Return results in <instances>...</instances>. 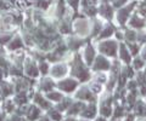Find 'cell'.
I'll list each match as a JSON object with an SVG mask.
<instances>
[{"instance_id":"1","label":"cell","mask_w":146,"mask_h":121,"mask_svg":"<svg viewBox=\"0 0 146 121\" xmlns=\"http://www.w3.org/2000/svg\"><path fill=\"white\" fill-rule=\"evenodd\" d=\"M134 9V4H130V5H128L127 7H123L119 10L118 12V21H119V23H124V22L128 20V16L130 15V12L133 11Z\"/></svg>"},{"instance_id":"2","label":"cell","mask_w":146,"mask_h":121,"mask_svg":"<svg viewBox=\"0 0 146 121\" xmlns=\"http://www.w3.org/2000/svg\"><path fill=\"white\" fill-rule=\"evenodd\" d=\"M130 26L133 27V28L140 29V28H143V27L145 26V21L141 18V17H139L138 15H134L133 18L130 20Z\"/></svg>"},{"instance_id":"3","label":"cell","mask_w":146,"mask_h":121,"mask_svg":"<svg viewBox=\"0 0 146 121\" xmlns=\"http://www.w3.org/2000/svg\"><path fill=\"white\" fill-rule=\"evenodd\" d=\"M116 45L115 43H105L104 44V51L107 52L108 55H113L115 53V50H116Z\"/></svg>"},{"instance_id":"4","label":"cell","mask_w":146,"mask_h":121,"mask_svg":"<svg viewBox=\"0 0 146 121\" xmlns=\"http://www.w3.org/2000/svg\"><path fill=\"white\" fill-rule=\"evenodd\" d=\"M125 39H128L129 41H134V40L136 39V33L131 29H128L125 32Z\"/></svg>"},{"instance_id":"5","label":"cell","mask_w":146,"mask_h":121,"mask_svg":"<svg viewBox=\"0 0 146 121\" xmlns=\"http://www.w3.org/2000/svg\"><path fill=\"white\" fill-rule=\"evenodd\" d=\"M113 33V27H111V26H108V27H106V28L104 29V32H101V37H104V38H106V37H110Z\"/></svg>"},{"instance_id":"6","label":"cell","mask_w":146,"mask_h":121,"mask_svg":"<svg viewBox=\"0 0 146 121\" xmlns=\"http://www.w3.org/2000/svg\"><path fill=\"white\" fill-rule=\"evenodd\" d=\"M121 57H122L125 62L129 61V55H128V52H127V50H125L124 46H122V48H121Z\"/></svg>"},{"instance_id":"7","label":"cell","mask_w":146,"mask_h":121,"mask_svg":"<svg viewBox=\"0 0 146 121\" xmlns=\"http://www.w3.org/2000/svg\"><path fill=\"white\" fill-rule=\"evenodd\" d=\"M136 111H138V114H145L146 113V108H145V105L143 104V103H139L138 107H136Z\"/></svg>"},{"instance_id":"8","label":"cell","mask_w":146,"mask_h":121,"mask_svg":"<svg viewBox=\"0 0 146 121\" xmlns=\"http://www.w3.org/2000/svg\"><path fill=\"white\" fill-rule=\"evenodd\" d=\"M134 65H135V68H136V69H140L141 67L144 65V62L138 58V60H135V63H134Z\"/></svg>"},{"instance_id":"9","label":"cell","mask_w":146,"mask_h":121,"mask_svg":"<svg viewBox=\"0 0 146 121\" xmlns=\"http://www.w3.org/2000/svg\"><path fill=\"white\" fill-rule=\"evenodd\" d=\"M130 51H131V53H136L139 51V48L136 45H130Z\"/></svg>"},{"instance_id":"10","label":"cell","mask_w":146,"mask_h":121,"mask_svg":"<svg viewBox=\"0 0 146 121\" xmlns=\"http://www.w3.org/2000/svg\"><path fill=\"white\" fill-rule=\"evenodd\" d=\"M128 1V0H117V1H115V5L116 6H121L123 5V4H125Z\"/></svg>"},{"instance_id":"11","label":"cell","mask_w":146,"mask_h":121,"mask_svg":"<svg viewBox=\"0 0 146 121\" xmlns=\"http://www.w3.org/2000/svg\"><path fill=\"white\" fill-rule=\"evenodd\" d=\"M143 57L146 60V48H144V51H143Z\"/></svg>"},{"instance_id":"12","label":"cell","mask_w":146,"mask_h":121,"mask_svg":"<svg viewBox=\"0 0 146 121\" xmlns=\"http://www.w3.org/2000/svg\"><path fill=\"white\" fill-rule=\"evenodd\" d=\"M99 121H104V120H99Z\"/></svg>"},{"instance_id":"13","label":"cell","mask_w":146,"mask_h":121,"mask_svg":"<svg viewBox=\"0 0 146 121\" xmlns=\"http://www.w3.org/2000/svg\"><path fill=\"white\" fill-rule=\"evenodd\" d=\"M145 1H146V0H145Z\"/></svg>"}]
</instances>
